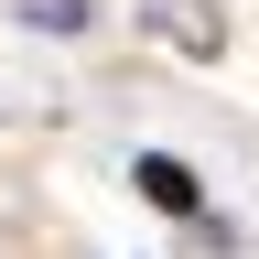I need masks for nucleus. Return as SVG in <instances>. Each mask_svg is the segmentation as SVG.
Here are the masks:
<instances>
[{"label": "nucleus", "mask_w": 259, "mask_h": 259, "mask_svg": "<svg viewBox=\"0 0 259 259\" xmlns=\"http://www.w3.org/2000/svg\"><path fill=\"white\" fill-rule=\"evenodd\" d=\"M151 32L173 54H194V65H216L227 54V22H216V0H151Z\"/></svg>", "instance_id": "nucleus-1"}, {"label": "nucleus", "mask_w": 259, "mask_h": 259, "mask_svg": "<svg viewBox=\"0 0 259 259\" xmlns=\"http://www.w3.org/2000/svg\"><path fill=\"white\" fill-rule=\"evenodd\" d=\"M130 184H141L162 216H194V205H205V194H194V173H184L173 151H141V162H130Z\"/></svg>", "instance_id": "nucleus-2"}]
</instances>
